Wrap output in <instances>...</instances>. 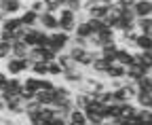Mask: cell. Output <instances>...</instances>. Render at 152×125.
<instances>
[{"mask_svg": "<svg viewBox=\"0 0 152 125\" xmlns=\"http://www.w3.org/2000/svg\"><path fill=\"white\" fill-rule=\"evenodd\" d=\"M4 68H7L9 76H21V74H26V72H30V70H32V62H30L28 57H26V60H19V57L11 55V57L4 62Z\"/></svg>", "mask_w": 152, "mask_h": 125, "instance_id": "cell-1", "label": "cell"}, {"mask_svg": "<svg viewBox=\"0 0 152 125\" xmlns=\"http://www.w3.org/2000/svg\"><path fill=\"white\" fill-rule=\"evenodd\" d=\"M137 83H131V81H125L123 87L114 89V98H116V102H133L137 96Z\"/></svg>", "mask_w": 152, "mask_h": 125, "instance_id": "cell-2", "label": "cell"}, {"mask_svg": "<svg viewBox=\"0 0 152 125\" xmlns=\"http://www.w3.org/2000/svg\"><path fill=\"white\" fill-rule=\"evenodd\" d=\"M21 89H23V79H21V76H9L4 89L0 91V98L7 100V98H11V96H19V93H21Z\"/></svg>", "mask_w": 152, "mask_h": 125, "instance_id": "cell-3", "label": "cell"}, {"mask_svg": "<svg viewBox=\"0 0 152 125\" xmlns=\"http://www.w3.org/2000/svg\"><path fill=\"white\" fill-rule=\"evenodd\" d=\"M70 38H72V34H68V32H61V30L51 32V47H53L57 53L68 51V47H70Z\"/></svg>", "mask_w": 152, "mask_h": 125, "instance_id": "cell-4", "label": "cell"}, {"mask_svg": "<svg viewBox=\"0 0 152 125\" xmlns=\"http://www.w3.org/2000/svg\"><path fill=\"white\" fill-rule=\"evenodd\" d=\"M0 9H2L4 15H21L28 9V4L23 0H2V2H0Z\"/></svg>", "mask_w": 152, "mask_h": 125, "instance_id": "cell-5", "label": "cell"}, {"mask_svg": "<svg viewBox=\"0 0 152 125\" xmlns=\"http://www.w3.org/2000/svg\"><path fill=\"white\" fill-rule=\"evenodd\" d=\"M40 28L47 30V32H57L59 30V17H57V13H40Z\"/></svg>", "mask_w": 152, "mask_h": 125, "instance_id": "cell-6", "label": "cell"}, {"mask_svg": "<svg viewBox=\"0 0 152 125\" xmlns=\"http://www.w3.org/2000/svg\"><path fill=\"white\" fill-rule=\"evenodd\" d=\"M19 19H21V24L28 26V28H38L40 26V13H36L32 9H26L21 15H19Z\"/></svg>", "mask_w": 152, "mask_h": 125, "instance_id": "cell-7", "label": "cell"}, {"mask_svg": "<svg viewBox=\"0 0 152 125\" xmlns=\"http://www.w3.org/2000/svg\"><path fill=\"white\" fill-rule=\"evenodd\" d=\"M95 34H97V38H99L102 47L108 45V43H114V40H116V36H118V32L114 30V28H110V26H104L102 30H97Z\"/></svg>", "mask_w": 152, "mask_h": 125, "instance_id": "cell-8", "label": "cell"}, {"mask_svg": "<svg viewBox=\"0 0 152 125\" xmlns=\"http://www.w3.org/2000/svg\"><path fill=\"white\" fill-rule=\"evenodd\" d=\"M118 43L114 40V43H108V45H104L102 49H99V53H102V57L106 60V62H110V64H114L116 62V51H118Z\"/></svg>", "mask_w": 152, "mask_h": 125, "instance_id": "cell-9", "label": "cell"}, {"mask_svg": "<svg viewBox=\"0 0 152 125\" xmlns=\"http://www.w3.org/2000/svg\"><path fill=\"white\" fill-rule=\"evenodd\" d=\"M133 55H135V49L118 47V51H116V64H123V66H131V64H133Z\"/></svg>", "mask_w": 152, "mask_h": 125, "instance_id": "cell-10", "label": "cell"}, {"mask_svg": "<svg viewBox=\"0 0 152 125\" xmlns=\"http://www.w3.org/2000/svg\"><path fill=\"white\" fill-rule=\"evenodd\" d=\"M127 76V66H123V64H110V68H108V72H106V79L110 81V79H125Z\"/></svg>", "mask_w": 152, "mask_h": 125, "instance_id": "cell-11", "label": "cell"}, {"mask_svg": "<svg viewBox=\"0 0 152 125\" xmlns=\"http://www.w3.org/2000/svg\"><path fill=\"white\" fill-rule=\"evenodd\" d=\"M108 68H110V62H106L104 57H97V60H95V62L91 64L89 72H93V74H97V76H104V79H106Z\"/></svg>", "mask_w": 152, "mask_h": 125, "instance_id": "cell-12", "label": "cell"}, {"mask_svg": "<svg viewBox=\"0 0 152 125\" xmlns=\"http://www.w3.org/2000/svg\"><path fill=\"white\" fill-rule=\"evenodd\" d=\"M133 11L137 17H152V0H137Z\"/></svg>", "mask_w": 152, "mask_h": 125, "instance_id": "cell-13", "label": "cell"}, {"mask_svg": "<svg viewBox=\"0 0 152 125\" xmlns=\"http://www.w3.org/2000/svg\"><path fill=\"white\" fill-rule=\"evenodd\" d=\"M19 26H23L21 19H19V15H4V19H2V30H9V32H15Z\"/></svg>", "mask_w": 152, "mask_h": 125, "instance_id": "cell-14", "label": "cell"}, {"mask_svg": "<svg viewBox=\"0 0 152 125\" xmlns=\"http://www.w3.org/2000/svg\"><path fill=\"white\" fill-rule=\"evenodd\" d=\"M40 34H42V28L40 26H38V28H30L23 40L28 43V47H38V43H40Z\"/></svg>", "mask_w": 152, "mask_h": 125, "instance_id": "cell-15", "label": "cell"}, {"mask_svg": "<svg viewBox=\"0 0 152 125\" xmlns=\"http://www.w3.org/2000/svg\"><path fill=\"white\" fill-rule=\"evenodd\" d=\"M28 53H30V47H28L26 40H15V43H13V55H15V57L26 60Z\"/></svg>", "mask_w": 152, "mask_h": 125, "instance_id": "cell-16", "label": "cell"}, {"mask_svg": "<svg viewBox=\"0 0 152 125\" xmlns=\"http://www.w3.org/2000/svg\"><path fill=\"white\" fill-rule=\"evenodd\" d=\"M36 102H40L42 106H53L55 104V91H47V89L36 91Z\"/></svg>", "mask_w": 152, "mask_h": 125, "instance_id": "cell-17", "label": "cell"}, {"mask_svg": "<svg viewBox=\"0 0 152 125\" xmlns=\"http://www.w3.org/2000/svg\"><path fill=\"white\" fill-rule=\"evenodd\" d=\"M135 49L137 51H152V36L150 34H137Z\"/></svg>", "mask_w": 152, "mask_h": 125, "instance_id": "cell-18", "label": "cell"}, {"mask_svg": "<svg viewBox=\"0 0 152 125\" xmlns=\"http://www.w3.org/2000/svg\"><path fill=\"white\" fill-rule=\"evenodd\" d=\"M30 74H34V76H40V79L49 76V62H36V64H32Z\"/></svg>", "mask_w": 152, "mask_h": 125, "instance_id": "cell-19", "label": "cell"}, {"mask_svg": "<svg viewBox=\"0 0 152 125\" xmlns=\"http://www.w3.org/2000/svg\"><path fill=\"white\" fill-rule=\"evenodd\" d=\"M76 36H80V38H91V34H93V28L89 26V21H78L76 24V30H74Z\"/></svg>", "mask_w": 152, "mask_h": 125, "instance_id": "cell-20", "label": "cell"}, {"mask_svg": "<svg viewBox=\"0 0 152 125\" xmlns=\"http://www.w3.org/2000/svg\"><path fill=\"white\" fill-rule=\"evenodd\" d=\"M135 102L140 108H150L152 106V93H146V91H137V96H135Z\"/></svg>", "mask_w": 152, "mask_h": 125, "instance_id": "cell-21", "label": "cell"}, {"mask_svg": "<svg viewBox=\"0 0 152 125\" xmlns=\"http://www.w3.org/2000/svg\"><path fill=\"white\" fill-rule=\"evenodd\" d=\"M40 108H42V104H40V102H36V100H32V102L26 104V112H23V115H26L28 119H34V117H38Z\"/></svg>", "mask_w": 152, "mask_h": 125, "instance_id": "cell-22", "label": "cell"}, {"mask_svg": "<svg viewBox=\"0 0 152 125\" xmlns=\"http://www.w3.org/2000/svg\"><path fill=\"white\" fill-rule=\"evenodd\" d=\"M64 72H66L64 66L57 62V60H55V62H49V76H51V79H61Z\"/></svg>", "mask_w": 152, "mask_h": 125, "instance_id": "cell-23", "label": "cell"}, {"mask_svg": "<svg viewBox=\"0 0 152 125\" xmlns=\"http://www.w3.org/2000/svg\"><path fill=\"white\" fill-rule=\"evenodd\" d=\"M57 62H59V64L64 66V70H70V68H74V66H78V64H76V62L72 60V55H70L68 51H61L59 55H57Z\"/></svg>", "mask_w": 152, "mask_h": 125, "instance_id": "cell-24", "label": "cell"}, {"mask_svg": "<svg viewBox=\"0 0 152 125\" xmlns=\"http://www.w3.org/2000/svg\"><path fill=\"white\" fill-rule=\"evenodd\" d=\"M57 17H59V21H78V13L68 9V7H64L59 13H57Z\"/></svg>", "mask_w": 152, "mask_h": 125, "instance_id": "cell-25", "label": "cell"}, {"mask_svg": "<svg viewBox=\"0 0 152 125\" xmlns=\"http://www.w3.org/2000/svg\"><path fill=\"white\" fill-rule=\"evenodd\" d=\"M68 121L70 123H87V115H85V110H80V108H74L70 110V115H68Z\"/></svg>", "mask_w": 152, "mask_h": 125, "instance_id": "cell-26", "label": "cell"}, {"mask_svg": "<svg viewBox=\"0 0 152 125\" xmlns=\"http://www.w3.org/2000/svg\"><path fill=\"white\" fill-rule=\"evenodd\" d=\"M106 13H108V7H104V4H93V7L87 11V15H89V17H95V19H104Z\"/></svg>", "mask_w": 152, "mask_h": 125, "instance_id": "cell-27", "label": "cell"}, {"mask_svg": "<svg viewBox=\"0 0 152 125\" xmlns=\"http://www.w3.org/2000/svg\"><path fill=\"white\" fill-rule=\"evenodd\" d=\"M23 87H26V89H32V91H38V89H40V76L28 74V76L23 79Z\"/></svg>", "mask_w": 152, "mask_h": 125, "instance_id": "cell-28", "label": "cell"}, {"mask_svg": "<svg viewBox=\"0 0 152 125\" xmlns=\"http://www.w3.org/2000/svg\"><path fill=\"white\" fill-rule=\"evenodd\" d=\"M135 26H137V32L140 34H148V30L152 28V17H137Z\"/></svg>", "mask_w": 152, "mask_h": 125, "instance_id": "cell-29", "label": "cell"}, {"mask_svg": "<svg viewBox=\"0 0 152 125\" xmlns=\"http://www.w3.org/2000/svg\"><path fill=\"white\" fill-rule=\"evenodd\" d=\"M137 89L140 91H146V93H152V72L137 81Z\"/></svg>", "mask_w": 152, "mask_h": 125, "instance_id": "cell-30", "label": "cell"}, {"mask_svg": "<svg viewBox=\"0 0 152 125\" xmlns=\"http://www.w3.org/2000/svg\"><path fill=\"white\" fill-rule=\"evenodd\" d=\"M11 55H13V43L0 40V62H7Z\"/></svg>", "mask_w": 152, "mask_h": 125, "instance_id": "cell-31", "label": "cell"}, {"mask_svg": "<svg viewBox=\"0 0 152 125\" xmlns=\"http://www.w3.org/2000/svg\"><path fill=\"white\" fill-rule=\"evenodd\" d=\"M64 7H66L64 0H45V11L49 13H59Z\"/></svg>", "mask_w": 152, "mask_h": 125, "instance_id": "cell-32", "label": "cell"}, {"mask_svg": "<svg viewBox=\"0 0 152 125\" xmlns=\"http://www.w3.org/2000/svg\"><path fill=\"white\" fill-rule=\"evenodd\" d=\"M40 49H42V47H40ZM57 55H59V53H57L53 47H45V49H42V60H45V62H55Z\"/></svg>", "mask_w": 152, "mask_h": 125, "instance_id": "cell-33", "label": "cell"}, {"mask_svg": "<svg viewBox=\"0 0 152 125\" xmlns=\"http://www.w3.org/2000/svg\"><path fill=\"white\" fill-rule=\"evenodd\" d=\"M85 115H87V123H104V121H106L104 115L93 112V110H85Z\"/></svg>", "mask_w": 152, "mask_h": 125, "instance_id": "cell-34", "label": "cell"}, {"mask_svg": "<svg viewBox=\"0 0 152 125\" xmlns=\"http://www.w3.org/2000/svg\"><path fill=\"white\" fill-rule=\"evenodd\" d=\"M28 9L36 11V13H45V0H30L28 2Z\"/></svg>", "mask_w": 152, "mask_h": 125, "instance_id": "cell-35", "label": "cell"}, {"mask_svg": "<svg viewBox=\"0 0 152 125\" xmlns=\"http://www.w3.org/2000/svg\"><path fill=\"white\" fill-rule=\"evenodd\" d=\"M19 96H21V100L28 104V102H32V100H36V91H32V89H21V93H19Z\"/></svg>", "mask_w": 152, "mask_h": 125, "instance_id": "cell-36", "label": "cell"}, {"mask_svg": "<svg viewBox=\"0 0 152 125\" xmlns=\"http://www.w3.org/2000/svg\"><path fill=\"white\" fill-rule=\"evenodd\" d=\"M38 47H51V32H47V30H42V34H40V43H38Z\"/></svg>", "mask_w": 152, "mask_h": 125, "instance_id": "cell-37", "label": "cell"}, {"mask_svg": "<svg viewBox=\"0 0 152 125\" xmlns=\"http://www.w3.org/2000/svg\"><path fill=\"white\" fill-rule=\"evenodd\" d=\"M0 40H4V43H15V34L9 32V30H2V32H0Z\"/></svg>", "mask_w": 152, "mask_h": 125, "instance_id": "cell-38", "label": "cell"}, {"mask_svg": "<svg viewBox=\"0 0 152 125\" xmlns=\"http://www.w3.org/2000/svg\"><path fill=\"white\" fill-rule=\"evenodd\" d=\"M7 81H9V72H7V70H0V91L4 89Z\"/></svg>", "mask_w": 152, "mask_h": 125, "instance_id": "cell-39", "label": "cell"}, {"mask_svg": "<svg viewBox=\"0 0 152 125\" xmlns=\"http://www.w3.org/2000/svg\"><path fill=\"white\" fill-rule=\"evenodd\" d=\"M116 2L123 7V9H133V7H135V2H137V0H116Z\"/></svg>", "mask_w": 152, "mask_h": 125, "instance_id": "cell-40", "label": "cell"}, {"mask_svg": "<svg viewBox=\"0 0 152 125\" xmlns=\"http://www.w3.org/2000/svg\"><path fill=\"white\" fill-rule=\"evenodd\" d=\"M95 2H97V4H104V7H112L116 0H95Z\"/></svg>", "mask_w": 152, "mask_h": 125, "instance_id": "cell-41", "label": "cell"}, {"mask_svg": "<svg viewBox=\"0 0 152 125\" xmlns=\"http://www.w3.org/2000/svg\"><path fill=\"white\" fill-rule=\"evenodd\" d=\"M70 125H89V123H70Z\"/></svg>", "mask_w": 152, "mask_h": 125, "instance_id": "cell-42", "label": "cell"}, {"mask_svg": "<svg viewBox=\"0 0 152 125\" xmlns=\"http://www.w3.org/2000/svg\"><path fill=\"white\" fill-rule=\"evenodd\" d=\"M89 125H102V123H89Z\"/></svg>", "mask_w": 152, "mask_h": 125, "instance_id": "cell-43", "label": "cell"}, {"mask_svg": "<svg viewBox=\"0 0 152 125\" xmlns=\"http://www.w3.org/2000/svg\"><path fill=\"white\" fill-rule=\"evenodd\" d=\"M148 34H150V36H152V28H150V30H148Z\"/></svg>", "mask_w": 152, "mask_h": 125, "instance_id": "cell-44", "label": "cell"}, {"mask_svg": "<svg viewBox=\"0 0 152 125\" xmlns=\"http://www.w3.org/2000/svg\"><path fill=\"white\" fill-rule=\"evenodd\" d=\"M0 32H2V28H0Z\"/></svg>", "mask_w": 152, "mask_h": 125, "instance_id": "cell-45", "label": "cell"}, {"mask_svg": "<svg viewBox=\"0 0 152 125\" xmlns=\"http://www.w3.org/2000/svg\"><path fill=\"white\" fill-rule=\"evenodd\" d=\"M150 110H152V106H150Z\"/></svg>", "mask_w": 152, "mask_h": 125, "instance_id": "cell-46", "label": "cell"}, {"mask_svg": "<svg viewBox=\"0 0 152 125\" xmlns=\"http://www.w3.org/2000/svg\"><path fill=\"white\" fill-rule=\"evenodd\" d=\"M148 125H152V123H148Z\"/></svg>", "mask_w": 152, "mask_h": 125, "instance_id": "cell-47", "label": "cell"}, {"mask_svg": "<svg viewBox=\"0 0 152 125\" xmlns=\"http://www.w3.org/2000/svg\"><path fill=\"white\" fill-rule=\"evenodd\" d=\"M0 2H2V0H0Z\"/></svg>", "mask_w": 152, "mask_h": 125, "instance_id": "cell-48", "label": "cell"}]
</instances>
